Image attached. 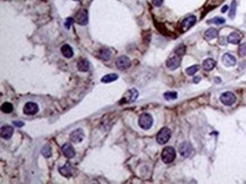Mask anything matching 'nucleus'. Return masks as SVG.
<instances>
[{"mask_svg":"<svg viewBox=\"0 0 246 184\" xmlns=\"http://www.w3.org/2000/svg\"><path fill=\"white\" fill-rule=\"evenodd\" d=\"M209 23H216V24H223L225 23V19L223 18H220V17H216L211 21H209Z\"/></svg>","mask_w":246,"mask_h":184,"instance_id":"obj_32","label":"nucleus"},{"mask_svg":"<svg viewBox=\"0 0 246 184\" xmlns=\"http://www.w3.org/2000/svg\"><path fill=\"white\" fill-rule=\"evenodd\" d=\"M195 23H196V17L194 16V15H191V16H187L185 19H184L183 22H182V31H187L188 28H191L193 25H194Z\"/></svg>","mask_w":246,"mask_h":184,"instance_id":"obj_10","label":"nucleus"},{"mask_svg":"<svg viewBox=\"0 0 246 184\" xmlns=\"http://www.w3.org/2000/svg\"><path fill=\"white\" fill-rule=\"evenodd\" d=\"M170 137H171V131L168 128H162L159 131V133L157 134V142L160 145H163V144L168 142Z\"/></svg>","mask_w":246,"mask_h":184,"instance_id":"obj_2","label":"nucleus"},{"mask_svg":"<svg viewBox=\"0 0 246 184\" xmlns=\"http://www.w3.org/2000/svg\"><path fill=\"white\" fill-rule=\"evenodd\" d=\"M14 124H15L16 127H23L24 125V123L21 122V121H14Z\"/></svg>","mask_w":246,"mask_h":184,"instance_id":"obj_35","label":"nucleus"},{"mask_svg":"<svg viewBox=\"0 0 246 184\" xmlns=\"http://www.w3.org/2000/svg\"><path fill=\"white\" fill-rule=\"evenodd\" d=\"M204 36H205L206 40H212V39H216L218 36V31L216 28H209L208 31H205L204 33Z\"/></svg>","mask_w":246,"mask_h":184,"instance_id":"obj_20","label":"nucleus"},{"mask_svg":"<svg viewBox=\"0 0 246 184\" xmlns=\"http://www.w3.org/2000/svg\"><path fill=\"white\" fill-rule=\"evenodd\" d=\"M75 21L80 25H86L87 22H89V12H87V10L86 9H82V10L78 11L77 15H76Z\"/></svg>","mask_w":246,"mask_h":184,"instance_id":"obj_7","label":"nucleus"},{"mask_svg":"<svg viewBox=\"0 0 246 184\" xmlns=\"http://www.w3.org/2000/svg\"><path fill=\"white\" fill-rule=\"evenodd\" d=\"M98 56L102 60H109L110 56H111V51L109 49H106V48H102L101 50L98 52Z\"/></svg>","mask_w":246,"mask_h":184,"instance_id":"obj_17","label":"nucleus"},{"mask_svg":"<svg viewBox=\"0 0 246 184\" xmlns=\"http://www.w3.org/2000/svg\"><path fill=\"white\" fill-rule=\"evenodd\" d=\"M216 81H217V83H220V78H216Z\"/></svg>","mask_w":246,"mask_h":184,"instance_id":"obj_38","label":"nucleus"},{"mask_svg":"<svg viewBox=\"0 0 246 184\" xmlns=\"http://www.w3.org/2000/svg\"><path fill=\"white\" fill-rule=\"evenodd\" d=\"M199 66L197 65H194V66H192V67H188L187 69H186V73L188 75V76H192V75H194V73H196V71L199 70Z\"/></svg>","mask_w":246,"mask_h":184,"instance_id":"obj_26","label":"nucleus"},{"mask_svg":"<svg viewBox=\"0 0 246 184\" xmlns=\"http://www.w3.org/2000/svg\"><path fill=\"white\" fill-rule=\"evenodd\" d=\"M220 100L222 102V104H225V105L230 106L236 102V96L233 93H230V92H226V93H223L220 96Z\"/></svg>","mask_w":246,"mask_h":184,"instance_id":"obj_5","label":"nucleus"},{"mask_svg":"<svg viewBox=\"0 0 246 184\" xmlns=\"http://www.w3.org/2000/svg\"><path fill=\"white\" fill-rule=\"evenodd\" d=\"M1 111L4 112V113H12L13 112V104L12 103H9V102H6V103H4L2 104V106H1Z\"/></svg>","mask_w":246,"mask_h":184,"instance_id":"obj_24","label":"nucleus"},{"mask_svg":"<svg viewBox=\"0 0 246 184\" xmlns=\"http://www.w3.org/2000/svg\"><path fill=\"white\" fill-rule=\"evenodd\" d=\"M23 111L27 115H34V114H36L39 112V106H38V104L33 103V102H29V103L25 104Z\"/></svg>","mask_w":246,"mask_h":184,"instance_id":"obj_9","label":"nucleus"},{"mask_svg":"<svg viewBox=\"0 0 246 184\" xmlns=\"http://www.w3.org/2000/svg\"><path fill=\"white\" fill-rule=\"evenodd\" d=\"M222 62L226 66H228V67L235 66V65H236V58H235L233 54H230V53H226V54L222 56Z\"/></svg>","mask_w":246,"mask_h":184,"instance_id":"obj_15","label":"nucleus"},{"mask_svg":"<svg viewBox=\"0 0 246 184\" xmlns=\"http://www.w3.org/2000/svg\"><path fill=\"white\" fill-rule=\"evenodd\" d=\"M214 67H216V61H214L213 59H206V60H204V62H203V68H204L205 70H208V71L212 70Z\"/></svg>","mask_w":246,"mask_h":184,"instance_id":"obj_21","label":"nucleus"},{"mask_svg":"<svg viewBox=\"0 0 246 184\" xmlns=\"http://www.w3.org/2000/svg\"><path fill=\"white\" fill-rule=\"evenodd\" d=\"M116 79H118V75L117 73H109V75H106L104 77H102V83H106V84H108V83H112V81H115Z\"/></svg>","mask_w":246,"mask_h":184,"instance_id":"obj_23","label":"nucleus"},{"mask_svg":"<svg viewBox=\"0 0 246 184\" xmlns=\"http://www.w3.org/2000/svg\"><path fill=\"white\" fill-rule=\"evenodd\" d=\"M222 1L223 0H208L206 7H210V8H212V7H217V6L220 5Z\"/></svg>","mask_w":246,"mask_h":184,"instance_id":"obj_28","label":"nucleus"},{"mask_svg":"<svg viewBox=\"0 0 246 184\" xmlns=\"http://www.w3.org/2000/svg\"><path fill=\"white\" fill-rule=\"evenodd\" d=\"M239 54L242 56H246V43H243V44L239 45Z\"/></svg>","mask_w":246,"mask_h":184,"instance_id":"obj_31","label":"nucleus"},{"mask_svg":"<svg viewBox=\"0 0 246 184\" xmlns=\"http://www.w3.org/2000/svg\"><path fill=\"white\" fill-rule=\"evenodd\" d=\"M73 171H74V168H73V166H72V164H69V163H66V164H65V166H63V167L59 168V172H60V174L64 175L65 177H69V176H72Z\"/></svg>","mask_w":246,"mask_h":184,"instance_id":"obj_14","label":"nucleus"},{"mask_svg":"<svg viewBox=\"0 0 246 184\" xmlns=\"http://www.w3.org/2000/svg\"><path fill=\"white\" fill-rule=\"evenodd\" d=\"M61 149H63V152L64 155H65V157H67L69 159L75 156V149L70 144H65Z\"/></svg>","mask_w":246,"mask_h":184,"instance_id":"obj_13","label":"nucleus"},{"mask_svg":"<svg viewBox=\"0 0 246 184\" xmlns=\"http://www.w3.org/2000/svg\"><path fill=\"white\" fill-rule=\"evenodd\" d=\"M13 132H14V130H13V128L9 127V125H4V127L1 128V137H2L4 139H9L13 136Z\"/></svg>","mask_w":246,"mask_h":184,"instance_id":"obj_16","label":"nucleus"},{"mask_svg":"<svg viewBox=\"0 0 246 184\" xmlns=\"http://www.w3.org/2000/svg\"><path fill=\"white\" fill-rule=\"evenodd\" d=\"M185 51H186V48H185V45L180 44V45H178L177 48H176V50H175V53H176L177 56H182L184 53H185Z\"/></svg>","mask_w":246,"mask_h":184,"instance_id":"obj_27","label":"nucleus"},{"mask_svg":"<svg viewBox=\"0 0 246 184\" xmlns=\"http://www.w3.org/2000/svg\"><path fill=\"white\" fill-rule=\"evenodd\" d=\"M200 80H201V78H200V77H195V78H194V83H195V84H196V83H199Z\"/></svg>","mask_w":246,"mask_h":184,"instance_id":"obj_37","label":"nucleus"},{"mask_svg":"<svg viewBox=\"0 0 246 184\" xmlns=\"http://www.w3.org/2000/svg\"><path fill=\"white\" fill-rule=\"evenodd\" d=\"M77 69L80 70V71H82V73H86L89 69H90V63H89V61L87 60H81L78 63H77Z\"/></svg>","mask_w":246,"mask_h":184,"instance_id":"obj_19","label":"nucleus"},{"mask_svg":"<svg viewBox=\"0 0 246 184\" xmlns=\"http://www.w3.org/2000/svg\"><path fill=\"white\" fill-rule=\"evenodd\" d=\"M165 98L166 100H176L177 98V93H175V92H167V93H165Z\"/></svg>","mask_w":246,"mask_h":184,"instance_id":"obj_29","label":"nucleus"},{"mask_svg":"<svg viewBox=\"0 0 246 184\" xmlns=\"http://www.w3.org/2000/svg\"><path fill=\"white\" fill-rule=\"evenodd\" d=\"M152 1V4L155 6V7H160L161 5H162V2H163V0H151Z\"/></svg>","mask_w":246,"mask_h":184,"instance_id":"obj_34","label":"nucleus"},{"mask_svg":"<svg viewBox=\"0 0 246 184\" xmlns=\"http://www.w3.org/2000/svg\"><path fill=\"white\" fill-rule=\"evenodd\" d=\"M61 53L65 58H72L74 56V52H73V49L69 46L68 44H64L61 46Z\"/></svg>","mask_w":246,"mask_h":184,"instance_id":"obj_18","label":"nucleus"},{"mask_svg":"<svg viewBox=\"0 0 246 184\" xmlns=\"http://www.w3.org/2000/svg\"><path fill=\"white\" fill-rule=\"evenodd\" d=\"M137 97H138V92L133 88V89L127 90L126 93H125L124 97H123V100H121V103H132V102H134V100H136Z\"/></svg>","mask_w":246,"mask_h":184,"instance_id":"obj_4","label":"nucleus"},{"mask_svg":"<svg viewBox=\"0 0 246 184\" xmlns=\"http://www.w3.org/2000/svg\"><path fill=\"white\" fill-rule=\"evenodd\" d=\"M42 155L47 157V158L51 156V147H50V145H46L42 148Z\"/></svg>","mask_w":246,"mask_h":184,"instance_id":"obj_25","label":"nucleus"},{"mask_svg":"<svg viewBox=\"0 0 246 184\" xmlns=\"http://www.w3.org/2000/svg\"><path fill=\"white\" fill-rule=\"evenodd\" d=\"M72 23H73V18H67V19H66V23H65V27L69 28L72 26Z\"/></svg>","mask_w":246,"mask_h":184,"instance_id":"obj_33","label":"nucleus"},{"mask_svg":"<svg viewBox=\"0 0 246 184\" xmlns=\"http://www.w3.org/2000/svg\"><path fill=\"white\" fill-rule=\"evenodd\" d=\"M152 123H153V119H152V117H151L150 114H148V113L142 114V115L140 117V119H138V124H140V127L142 129H144V130H148V129L151 128V127H152Z\"/></svg>","mask_w":246,"mask_h":184,"instance_id":"obj_3","label":"nucleus"},{"mask_svg":"<svg viewBox=\"0 0 246 184\" xmlns=\"http://www.w3.org/2000/svg\"><path fill=\"white\" fill-rule=\"evenodd\" d=\"M236 6H237L236 1H233V2H231V7H230V14H229V17H230V18H234L235 17V14H236Z\"/></svg>","mask_w":246,"mask_h":184,"instance_id":"obj_30","label":"nucleus"},{"mask_svg":"<svg viewBox=\"0 0 246 184\" xmlns=\"http://www.w3.org/2000/svg\"><path fill=\"white\" fill-rule=\"evenodd\" d=\"M179 65H180V56H171V58H169V59L167 60V68L170 69V70L177 69V68L179 67Z\"/></svg>","mask_w":246,"mask_h":184,"instance_id":"obj_11","label":"nucleus"},{"mask_svg":"<svg viewBox=\"0 0 246 184\" xmlns=\"http://www.w3.org/2000/svg\"><path fill=\"white\" fill-rule=\"evenodd\" d=\"M83 139H84V132L81 129H77V130H75L70 133V140L75 144H78Z\"/></svg>","mask_w":246,"mask_h":184,"instance_id":"obj_12","label":"nucleus"},{"mask_svg":"<svg viewBox=\"0 0 246 184\" xmlns=\"http://www.w3.org/2000/svg\"><path fill=\"white\" fill-rule=\"evenodd\" d=\"M240 41V35L238 33H231L228 36V42L230 44H238Z\"/></svg>","mask_w":246,"mask_h":184,"instance_id":"obj_22","label":"nucleus"},{"mask_svg":"<svg viewBox=\"0 0 246 184\" xmlns=\"http://www.w3.org/2000/svg\"><path fill=\"white\" fill-rule=\"evenodd\" d=\"M228 8H229L228 6H223V7H222V9H221V11H222V12H226V11L228 10Z\"/></svg>","mask_w":246,"mask_h":184,"instance_id":"obj_36","label":"nucleus"},{"mask_svg":"<svg viewBox=\"0 0 246 184\" xmlns=\"http://www.w3.org/2000/svg\"><path fill=\"white\" fill-rule=\"evenodd\" d=\"M116 66H117L118 69L125 70V69H127V68L131 67V60H129V58H128V56H119V58L117 59V61H116Z\"/></svg>","mask_w":246,"mask_h":184,"instance_id":"obj_6","label":"nucleus"},{"mask_svg":"<svg viewBox=\"0 0 246 184\" xmlns=\"http://www.w3.org/2000/svg\"><path fill=\"white\" fill-rule=\"evenodd\" d=\"M192 152H193V148H192L191 144H188V142L180 144V146H179V154H180L182 156L187 158V157H189L192 155Z\"/></svg>","mask_w":246,"mask_h":184,"instance_id":"obj_8","label":"nucleus"},{"mask_svg":"<svg viewBox=\"0 0 246 184\" xmlns=\"http://www.w3.org/2000/svg\"><path fill=\"white\" fill-rule=\"evenodd\" d=\"M175 157H176V150H175L172 147H166V148L162 150L161 158H162V162L163 163L170 164V163L174 162Z\"/></svg>","mask_w":246,"mask_h":184,"instance_id":"obj_1","label":"nucleus"}]
</instances>
